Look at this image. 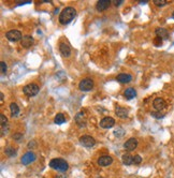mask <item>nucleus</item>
<instances>
[{
	"instance_id": "1",
	"label": "nucleus",
	"mask_w": 174,
	"mask_h": 178,
	"mask_svg": "<svg viewBox=\"0 0 174 178\" xmlns=\"http://www.w3.org/2000/svg\"><path fill=\"white\" fill-rule=\"evenodd\" d=\"M75 15H76V10L74 8H72V7H67L60 13L59 22L62 25H67V24H69L70 22H72V20L74 19Z\"/></svg>"
},
{
	"instance_id": "2",
	"label": "nucleus",
	"mask_w": 174,
	"mask_h": 178,
	"mask_svg": "<svg viewBox=\"0 0 174 178\" xmlns=\"http://www.w3.org/2000/svg\"><path fill=\"white\" fill-rule=\"evenodd\" d=\"M50 166L52 168H54L56 171H59V172H66L69 168L68 165V163L64 160V159H60V158H56V159H53V160L50 161Z\"/></svg>"
},
{
	"instance_id": "3",
	"label": "nucleus",
	"mask_w": 174,
	"mask_h": 178,
	"mask_svg": "<svg viewBox=\"0 0 174 178\" xmlns=\"http://www.w3.org/2000/svg\"><path fill=\"white\" fill-rule=\"evenodd\" d=\"M24 93L28 97H34L37 93L39 92V86L37 84H29L26 85L23 89Z\"/></svg>"
},
{
	"instance_id": "4",
	"label": "nucleus",
	"mask_w": 174,
	"mask_h": 178,
	"mask_svg": "<svg viewBox=\"0 0 174 178\" xmlns=\"http://www.w3.org/2000/svg\"><path fill=\"white\" fill-rule=\"evenodd\" d=\"M5 37H7V39H8L9 41H11V42H17V41L23 39V36H22L21 31L15 30V29L8 31V32L5 33Z\"/></svg>"
},
{
	"instance_id": "5",
	"label": "nucleus",
	"mask_w": 174,
	"mask_h": 178,
	"mask_svg": "<svg viewBox=\"0 0 174 178\" xmlns=\"http://www.w3.org/2000/svg\"><path fill=\"white\" fill-rule=\"evenodd\" d=\"M80 143H81L84 147L92 148L95 146L96 141H95V138H92V136H90V135H83V136H81V138H80Z\"/></svg>"
},
{
	"instance_id": "6",
	"label": "nucleus",
	"mask_w": 174,
	"mask_h": 178,
	"mask_svg": "<svg viewBox=\"0 0 174 178\" xmlns=\"http://www.w3.org/2000/svg\"><path fill=\"white\" fill-rule=\"evenodd\" d=\"M79 87L82 91H89L94 88V82L92 79H84L80 82Z\"/></svg>"
},
{
	"instance_id": "7",
	"label": "nucleus",
	"mask_w": 174,
	"mask_h": 178,
	"mask_svg": "<svg viewBox=\"0 0 174 178\" xmlns=\"http://www.w3.org/2000/svg\"><path fill=\"white\" fill-rule=\"evenodd\" d=\"M75 122L80 128H83L87 123V116L84 112H79L75 116Z\"/></svg>"
},
{
	"instance_id": "8",
	"label": "nucleus",
	"mask_w": 174,
	"mask_h": 178,
	"mask_svg": "<svg viewBox=\"0 0 174 178\" xmlns=\"http://www.w3.org/2000/svg\"><path fill=\"white\" fill-rule=\"evenodd\" d=\"M36 153H32V151H28V153H26L25 155L22 157V163H23L24 165H28L30 164L31 162L36 160Z\"/></svg>"
},
{
	"instance_id": "9",
	"label": "nucleus",
	"mask_w": 174,
	"mask_h": 178,
	"mask_svg": "<svg viewBox=\"0 0 174 178\" xmlns=\"http://www.w3.org/2000/svg\"><path fill=\"white\" fill-rule=\"evenodd\" d=\"M136 146H138V140L134 138H129V140L124 144V148H125L127 151H132V150L136 149Z\"/></svg>"
},
{
	"instance_id": "10",
	"label": "nucleus",
	"mask_w": 174,
	"mask_h": 178,
	"mask_svg": "<svg viewBox=\"0 0 174 178\" xmlns=\"http://www.w3.org/2000/svg\"><path fill=\"white\" fill-rule=\"evenodd\" d=\"M114 125H115V120L112 117H104L100 121V127L103 128V129H110Z\"/></svg>"
},
{
	"instance_id": "11",
	"label": "nucleus",
	"mask_w": 174,
	"mask_h": 178,
	"mask_svg": "<svg viewBox=\"0 0 174 178\" xmlns=\"http://www.w3.org/2000/svg\"><path fill=\"white\" fill-rule=\"evenodd\" d=\"M153 106H154V108L157 109L158 112H160V111H162V109L166 106V101H164V99H161V98H156L153 102Z\"/></svg>"
},
{
	"instance_id": "12",
	"label": "nucleus",
	"mask_w": 174,
	"mask_h": 178,
	"mask_svg": "<svg viewBox=\"0 0 174 178\" xmlns=\"http://www.w3.org/2000/svg\"><path fill=\"white\" fill-rule=\"evenodd\" d=\"M112 162H113V159L110 156H102V157H100V158L98 159V164H99L100 166H108V165H110V164H112Z\"/></svg>"
},
{
	"instance_id": "13",
	"label": "nucleus",
	"mask_w": 174,
	"mask_h": 178,
	"mask_svg": "<svg viewBox=\"0 0 174 178\" xmlns=\"http://www.w3.org/2000/svg\"><path fill=\"white\" fill-rule=\"evenodd\" d=\"M59 51H60V53L64 57H69L71 55V47L69 46V44L67 43L60 44L59 45Z\"/></svg>"
},
{
	"instance_id": "14",
	"label": "nucleus",
	"mask_w": 174,
	"mask_h": 178,
	"mask_svg": "<svg viewBox=\"0 0 174 178\" xmlns=\"http://www.w3.org/2000/svg\"><path fill=\"white\" fill-rule=\"evenodd\" d=\"M117 81L122 84H127V83H130L132 81V76H131L130 74H127V73H120L117 75Z\"/></svg>"
},
{
	"instance_id": "15",
	"label": "nucleus",
	"mask_w": 174,
	"mask_h": 178,
	"mask_svg": "<svg viewBox=\"0 0 174 178\" xmlns=\"http://www.w3.org/2000/svg\"><path fill=\"white\" fill-rule=\"evenodd\" d=\"M111 1L110 0H99L96 4V8H97L98 11H105L106 9L110 7Z\"/></svg>"
},
{
	"instance_id": "16",
	"label": "nucleus",
	"mask_w": 174,
	"mask_h": 178,
	"mask_svg": "<svg viewBox=\"0 0 174 178\" xmlns=\"http://www.w3.org/2000/svg\"><path fill=\"white\" fill-rule=\"evenodd\" d=\"M21 44L23 47L28 49L33 44V38L31 36H24L23 39L21 40Z\"/></svg>"
},
{
	"instance_id": "17",
	"label": "nucleus",
	"mask_w": 174,
	"mask_h": 178,
	"mask_svg": "<svg viewBox=\"0 0 174 178\" xmlns=\"http://www.w3.org/2000/svg\"><path fill=\"white\" fill-rule=\"evenodd\" d=\"M155 33H156V36L158 37V38L162 39V40H166V39H169V32L166 30L164 28H157L156 31H155Z\"/></svg>"
},
{
	"instance_id": "18",
	"label": "nucleus",
	"mask_w": 174,
	"mask_h": 178,
	"mask_svg": "<svg viewBox=\"0 0 174 178\" xmlns=\"http://www.w3.org/2000/svg\"><path fill=\"white\" fill-rule=\"evenodd\" d=\"M125 98L127 100H131V99H134V98L136 97V91L134 90V88H131V87H129V88H127L125 90Z\"/></svg>"
},
{
	"instance_id": "19",
	"label": "nucleus",
	"mask_w": 174,
	"mask_h": 178,
	"mask_svg": "<svg viewBox=\"0 0 174 178\" xmlns=\"http://www.w3.org/2000/svg\"><path fill=\"white\" fill-rule=\"evenodd\" d=\"M115 114L120 118H126L127 116H128V109H126L125 107L117 106L115 109Z\"/></svg>"
},
{
	"instance_id": "20",
	"label": "nucleus",
	"mask_w": 174,
	"mask_h": 178,
	"mask_svg": "<svg viewBox=\"0 0 174 178\" xmlns=\"http://www.w3.org/2000/svg\"><path fill=\"white\" fill-rule=\"evenodd\" d=\"M10 109H11V115H12L13 117H16L18 114H20V107L16 103H11L10 104Z\"/></svg>"
},
{
	"instance_id": "21",
	"label": "nucleus",
	"mask_w": 174,
	"mask_h": 178,
	"mask_svg": "<svg viewBox=\"0 0 174 178\" xmlns=\"http://www.w3.org/2000/svg\"><path fill=\"white\" fill-rule=\"evenodd\" d=\"M123 163L125 165H131L133 164V157L129 153H125L123 156Z\"/></svg>"
},
{
	"instance_id": "22",
	"label": "nucleus",
	"mask_w": 174,
	"mask_h": 178,
	"mask_svg": "<svg viewBox=\"0 0 174 178\" xmlns=\"http://www.w3.org/2000/svg\"><path fill=\"white\" fill-rule=\"evenodd\" d=\"M64 121H66V118H64V115L62 113H59V114L56 115V117H55V123L56 125H62Z\"/></svg>"
},
{
	"instance_id": "23",
	"label": "nucleus",
	"mask_w": 174,
	"mask_h": 178,
	"mask_svg": "<svg viewBox=\"0 0 174 178\" xmlns=\"http://www.w3.org/2000/svg\"><path fill=\"white\" fill-rule=\"evenodd\" d=\"M4 153H5V155L9 156V157H15L16 156V150L14 149L12 146H8V147L5 148Z\"/></svg>"
},
{
	"instance_id": "24",
	"label": "nucleus",
	"mask_w": 174,
	"mask_h": 178,
	"mask_svg": "<svg viewBox=\"0 0 174 178\" xmlns=\"http://www.w3.org/2000/svg\"><path fill=\"white\" fill-rule=\"evenodd\" d=\"M0 119H1V129H3V128H4V126L8 125V119H7V117H5L3 114H1V116H0Z\"/></svg>"
},
{
	"instance_id": "25",
	"label": "nucleus",
	"mask_w": 174,
	"mask_h": 178,
	"mask_svg": "<svg viewBox=\"0 0 174 178\" xmlns=\"http://www.w3.org/2000/svg\"><path fill=\"white\" fill-rule=\"evenodd\" d=\"M154 3L157 5V7H164L168 3L166 0H154Z\"/></svg>"
},
{
	"instance_id": "26",
	"label": "nucleus",
	"mask_w": 174,
	"mask_h": 178,
	"mask_svg": "<svg viewBox=\"0 0 174 178\" xmlns=\"http://www.w3.org/2000/svg\"><path fill=\"white\" fill-rule=\"evenodd\" d=\"M142 162V158L139 155H136L133 157V164H140Z\"/></svg>"
},
{
	"instance_id": "27",
	"label": "nucleus",
	"mask_w": 174,
	"mask_h": 178,
	"mask_svg": "<svg viewBox=\"0 0 174 178\" xmlns=\"http://www.w3.org/2000/svg\"><path fill=\"white\" fill-rule=\"evenodd\" d=\"M0 67H1V73L2 74L7 73V68H8V67H7L4 61H1V62H0Z\"/></svg>"
},
{
	"instance_id": "28",
	"label": "nucleus",
	"mask_w": 174,
	"mask_h": 178,
	"mask_svg": "<svg viewBox=\"0 0 174 178\" xmlns=\"http://www.w3.org/2000/svg\"><path fill=\"white\" fill-rule=\"evenodd\" d=\"M152 116L155 118H162V117H164V114H162V113H160V112H153L152 113Z\"/></svg>"
},
{
	"instance_id": "29",
	"label": "nucleus",
	"mask_w": 174,
	"mask_h": 178,
	"mask_svg": "<svg viewBox=\"0 0 174 178\" xmlns=\"http://www.w3.org/2000/svg\"><path fill=\"white\" fill-rule=\"evenodd\" d=\"M13 138H14L15 141H17V142H20V141H21V138H23V135L20 134V133H16V134L13 135Z\"/></svg>"
},
{
	"instance_id": "30",
	"label": "nucleus",
	"mask_w": 174,
	"mask_h": 178,
	"mask_svg": "<svg viewBox=\"0 0 174 178\" xmlns=\"http://www.w3.org/2000/svg\"><path fill=\"white\" fill-rule=\"evenodd\" d=\"M161 42H162V39L158 38V37H156V39H155V41H154V43L156 44L157 46H158V45H161Z\"/></svg>"
},
{
	"instance_id": "31",
	"label": "nucleus",
	"mask_w": 174,
	"mask_h": 178,
	"mask_svg": "<svg viewBox=\"0 0 174 178\" xmlns=\"http://www.w3.org/2000/svg\"><path fill=\"white\" fill-rule=\"evenodd\" d=\"M113 3H114V5L118 7L119 4H122V3H123V0H113Z\"/></svg>"
},
{
	"instance_id": "32",
	"label": "nucleus",
	"mask_w": 174,
	"mask_h": 178,
	"mask_svg": "<svg viewBox=\"0 0 174 178\" xmlns=\"http://www.w3.org/2000/svg\"><path fill=\"white\" fill-rule=\"evenodd\" d=\"M57 178H66V176H64V175H59V176H57Z\"/></svg>"
},
{
	"instance_id": "33",
	"label": "nucleus",
	"mask_w": 174,
	"mask_h": 178,
	"mask_svg": "<svg viewBox=\"0 0 174 178\" xmlns=\"http://www.w3.org/2000/svg\"><path fill=\"white\" fill-rule=\"evenodd\" d=\"M172 17H173V18H174V12H173V14H172Z\"/></svg>"
}]
</instances>
